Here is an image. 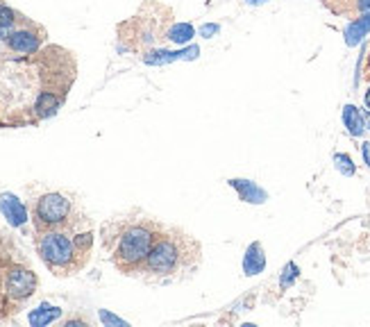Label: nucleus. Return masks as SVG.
Listing matches in <instances>:
<instances>
[{
  "label": "nucleus",
  "mask_w": 370,
  "mask_h": 327,
  "mask_svg": "<svg viewBox=\"0 0 370 327\" xmlns=\"http://www.w3.org/2000/svg\"><path fill=\"white\" fill-rule=\"evenodd\" d=\"M198 264V243L180 234H164L154 239L146 259V271L168 278V275L191 271Z\"/></svg>",
  "instance_id": "nucleus-1"
},
{
  "label": "nucleus",
  "mask_w": 370,
  "mask_h": 327,
  "mask_svg": "<svg viewBox=\"0 0 370 327\" xmlns=\"http://www.w3.org/2000/svg\"><path fill=\"white\" fill-rule=\"evenodd\" d=\"M154 229L148 225H130L123 229L116 243V264L123 269H135V266L146 264L148 252L154 243Z\"/></svg>",
  "instance_id": "nucleus-2"
},
{
  "label": "nucleus",
  "mask_w": 370,
  "mask_h": 327,
  "mask_svg": "<svg viewBox=\"0 0 370 327\" xmlns=\"http://www.w3.org/2000/svg\"><path fill=\"white\" fill-rule=\"evenodd\" d=\"M39 252H41L43 262H46L50 269L62 271V269H69L80 250L76 245V239L66 236L64 232H48L41 236ZM80 255H82V252H80Z\"/></svg>",
  "instance_id": "nucleus-3"
},
{
  "label": "nucleus",
  "mask_w": 370,
  "mask_h": 327,
  "mask_svg": "<svg viewBox=\"0 0 370 327\" xmlns=\"http://www.w3.org/2000/svg\"><path fill=\"white\" fill-rule=\"evenodd\" d=\"M69 214H71V203L62 193H46L36 203V218L43 225H59V223L69 218Z\"/></svg>",
  "instance_id": "nucleus-4"
},
{
  "label": "nucleus",
  "mask_w": 370,
  "mask_h": 327,
  "mask_svg": "<svg viewBox=\"0 0 370 327\" xmlns=\"http://www.w3.org/2000/svg\"><path fill=\"white\" fill-rule=\"evenodd\" d=\"M34 286H36V278L23 269L12 271L10 278H7V291H10L12 298H16V300H23L27 295H32Z\"/></svg>",
  "instance_id": "nucleus-5"
},
{
  "label": "nucleus",
  "mask_w": 370,
  "mask_h": 327,
  "mask_svg": "<svg viewBox=\"0 0 370 327\" xmlns=\"http://www.w3.org/2000/svg\"><path fill=\"white\" fill-rule=\"evenodd\" d=\"M0 212L5 214V218L10 221L14 227L23 225L27 221V212L23 203H21L16 196H12V193H3V196H0Z\"/></svg>",
  "instance_id": "nucleus-6"
},
{
  "label": "nucleus",
  "mask_w": 370,
  "mask_h": 327,
  "mask_svg": "<svg viewBox=\"0 0 370 327\" xmlns=\"http://www.w3.org/2000/svg\"><path fill=\"white\" fill-rule=\"evenodd\" d=\"M10 48L16 53H36L39 50V36H34L27 30H19V32L10 34Z\"/></svg>",
  "instance_id": "nucleus-7"
},
{
  "label": "nucleus",
  "mask_w": 370,
  "mask_h": 327,
  "mask_svg": "<svg viewBox=\"0 0 370 327\" xmlns=\"http://www.w3.org/2000/svg\"><path fill=\"white\" fill-rule=\"evenodd\" d=\"M266 266V255L262 250V243H253L246 252V259H243V271L246 275H257L262 273Z\"/></svg>",
  "instance_id": "nucleus-8"
},
{
  "label": "nucleus",
  "mask_w": 370,
  "mask_h": 327,
  "mask_svg": "<svg viewBox=\"0 0 370 327\" xmlns=\"http://www.w3.org/2000/svg\"><path fill=\"white\" fill-rule=\"evenodd\" d=\"M368 32H370V12L364 14L361 19H357L354 23L347 25V30H345V43H347V46H357V43L364 39Z\"/></svg>",
  "instance_id": "nucleus-9"
},
{
  "label": "nucleus",
  "mask_w": 370,
  "mask_h": 327,
  "mask_svg": "<svg viewBox=\"0 0 370 327\" xmlns=\"http://www.w3.org/2000/svg\"><path fill=\"white\" fill-rule=\"evenodd\" d=\"M232 187L239 191L241 200H246V203H264L266 200V193L257 187L255 182H248V180H232L229 182Z\"/></svg>",
  "instance_id": "nucleus-10"
},
{
  "label": "nucleus",
  "mask_w": 370,
  "mask_h": 327,
  "mask_svg": "<svg viewBox=\"0 0 370 327\" xmlns=\"http://www.w3.org/2000/svg\"><path fill=\"white\" fill-rule=\"evenodd\" d=\"M343 123L347 132L352 137H361L364 135V118H361V111L354 107V105H345L343 107Z\"/></svg>",
  "instance_id": "nucleus-11"
},
{
  "label": "nucleus",
  "mask_w": 370,
  "mask_h": 327,
  "mask_svg": "<svg viewBox=\"0 0 370 327\" xmlns=\"http://www.w3.org/2000/svg\"><path fill=\"white\" fill-rule=\"evenodd\" d=\"M59 314H62V309L57 307H50V304H41L39 309H34L32 314H30V323L41 327V325H48L59 318Z\"/></svg>",
  "instance_id": "nucleus-12"
},
{
  "label": "nucleus",
  "mask_w": 370,
  "mask_h": 327,
  "mask_svg": "<svg viewBox=\"0 0 370 327\" xmlns=\"http://www.w3.org/2000/svg\"><path fill=\"white\" fill-rule=\"evenodd\" d=\"M182 57H198V48H189V50H182V53H166V50H161V53H152V55H148L146 57V62L148 64H166V62H175V59H182Z\"/></svg>",
  "instance_id": "nucleus-13"
},
{
  "label": "nucleus",
  "mask_w": 370,
  "mask_h": 327,
  "mask_svg": "<svg viewBox=\"0 0 370 327\" xmlns=\"http://www.w3.org/2000/svg\"><path fill=\"white\" fill-rule=\"evenodd\" d=\"M57 109H59V98L55 93L46 91L39 95V100H36V116L48 118V116H53Z\"/></svg>",
  "instance_id": "nucleus-14"
},
{
  "label": "nucleus",
  "mask_w": 370,
  "mask_h": 327,
  "mask_svg": "<svg viewBox=\"0 0 370 327\" xmlns=\"http://www.w3.org/2000/svg\"><path fill=\"white\" fill-rule=\"evenodd\" d=\"M194 34H196V30L189 23H177L168 30V39L175 41V43H187V41L194 39Z\"/></svg>",
  "instance_id": "nucleus-15"
},
{
  "label": "nucleus",
  "mask_w": 370,
  "mask_h": 327,
  "mask_svg": "<svg viewBox=\"0 0 370 327\" xmlns=\"http://www.w3.org/2000/svg\"><path fill=\"white\" fill-rule=\"evenodd\" d=\"M334 164H336V168L341 170L343 175H347V177L354 175V164H352L350 157H347V155H343V153L341 155H334Z\"/></svg>",
  "instance_id": "nucleus-16"
},
{
  "label": "nucleus",
  "mask_w": 370,
  "mask_h": 327,
  "mask_svg": "<svg viewBox=\"0 0 370 327\" xmlns=\"http://www.w3.org/2000/svg\"><path fill=\"white\" fill-rule=\"evenodd\" d=\"M295 278H298V266H295V264H288L286 269H284L282 280H279V282H282V286L286 289V286H291V284H293V280H295Z\"/></svg>",
  "instance_id": "nucleus-17"
},
{
  "label": "nucleus",
  "mask_w": 370,
  "mask_h": 327,
  "mask_svg": "<svg viewBox=\"0 0 370 327\" xmlns=\"http://www.w3.org/2000/svg\"><path fill=\"white\" fill-rule=\"evenodd\" d=\"M14 12L10 10V7L0 5V27H12L14 25Z\"/></svg>",
  "instance_id": "nucleus-18"
},
{
  "label": "nucleus",
  "mask_w": 370,
  "mask_h": 327,
  "mask_svg": "<svg viewBox=\"0 0 370 327\" xmlns=\"http://www.w3.org/2000/svg\"><path fill=\"white\" fill-rule=\"evenodd\" d=\"M100 321H102V323H107V325H128L125 321H121V318L112 316V314H109V311H100Z\"/></svg>",
  "instance_id": "nucleus-19"
},
{
  "label": "nucleus",
  "mask_w": 370,
  "mask_h": 327,
  "mask_svg": "<svg viewBox=\"0 0 370 327\" xmlns=\"http://www.w3.org/2000/svg\"><path fill=\"white\" fill-rule=\"evenodd\" d=\"M216 32H218V25H203V27H200V34H203L205 39H211Z\"/></svg>",
  "instance_id": "nucleus-20"
},
{
  "label": "nucleus",
  "mask_w": 370,
  "mask_h": 327,
  "mask_svg": "<svg viewBox=\"0 0 370 327\" xmlns=\"http://www.w3.org/2000/svg\"><path fill=\"white\" fill-rule=\"evenodd\" d=\"M361 153H364V159H366V164L370 166V144H368V141L364 144V148H361Z\"/></svg>",
  "instance_id": "nucleus-21"
},
{
  "label": "nucleus",
  "mask_w": 370,
  "mask_h": 327,
  "mask_svg": "<svg viewBox=\"0 0 370 327\" xmlns=\"http://www.w3.org/2000/svg\"><path fill=\"white\" fill-rule=\"evenodd\" d=\"M361 118H364V128L370 130V111H364V114H361Z\"/></svg>",
  "instance_id": "nucleus-22"
},
{
  "label": "nucleus",
  "mask_w": 370,
  "mask_h": 327,
  "mask_svg": "<svg viewBox=\"0 0 370 327\" xmlns=\"http://www.w3.org/2000/svg\"><path fill=\"white\" fill-rule=\"evenodd\" d=\"M359 10L370 12V0H359Z\"/></svg>",
  "instance_id": "nucleus-23"
},
{
  "label": "nucleus",
  "mask_w": 370,
  "mask_h": 327,
  "mask_svg": "<svg viewBox=\"0 0 370 327\" xmlns=\"http://www.w3.org/2000/svg\"><path fill=\"white\" fill-rule=\"evenodd\" d=\"M248 3H250V5H264L266 0H248Z\"/></svg>",
  "instance_id": "nucleus-24"
},
{
  "label": "nucleus",
  "mask_w": 370,
  "mask_h": 327,
  "mask_svg": "<svg viewBox=\"0 0 370 327\" xmlns=\"http://www.w3.org/2000/svg\"><path fill=\"white\" fill-rule=\"evenodd\" d=\"M366 105H368V109H370V89L366 91Z\"/></svg>",
  "instance_id": "nucleus-25"
}]
</instances>
